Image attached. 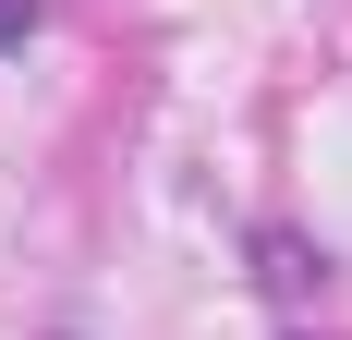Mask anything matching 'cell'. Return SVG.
<instances>
[{
    "label": "cell",
    "mask_w": 352,
    "mask_h": 340,
    "mask_svg": "<svg viewBox=\"0 0 352 340\" xmlns=\"http://www.w3.org/2000/svg\"><path fill=\"white\" fill-rule=\"evenodd\" d=\"M255 255H267V292H280V304H304V292H316V279H328V255H304V243H292V231H267V243H255Z\"/></svg>",
    "instance_id": "cell-1"
},
{
    "label": "cell",
    "mask_w": 352,
    "mask_h": 340,
    "mask_svg": "<svg viewBox=\"0 0 352 340\" xmlns=\"http://www.w3.org/2000/svg\"><path fill=\"white\" fill-rule=\"evenodd\" d=\"M36 25H49V0H0V49H25Z\"/></svg>",
    "instance_id": "cell-2"
}]
</instances>
